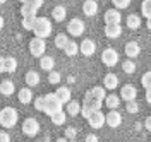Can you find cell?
Wrapping results in <instances>:
<instances>
[{"label": "cell", "instance_id": "50", "mask_svg": "<svg viewBox=\"0 0 151 142\" xmlns=\"http://www.w3.org/2000/svg\"><path fill=\"white\" fill-rule=\"evenodd\" d=\"M55 142H67V139H65V137H60V139H57Z\"/></svg>", "mask_w": 151, "mask_h": 142}, {"label": "cell", "instance_id": "2", "mask_svg": "<svg viewBox=\"0 0 151 142\" xmlns=\"http://www.w3.org/2000/svg\"><path fill=\"white\" fill-rule=\"evenodd\" d=\"M31 31H35V36L36 38H48L52 34V22L48 21V17H36L35 21V26Z\"/></svg>", "mask_w": 151, "mask_h": 142}, {"label": "cell", "instance_id": "44", "mask_svg": "<svg viewBox=\"0 0 151 142\" xmlns=\"http://www.w3.org/2000/svg\"><path fill=\"white\" fill-rule=\"evenodd\" d=\"M0 142H10V135L7 132H0Z\"/></svg>", "mask_w": 151, "mask_h": 142}, {"label": "cell", "instance_id": "8", "mask_svg": "<svg viewBox=\"0 0 151 142\" xmlns=\"http://www.w3.org/2000/svg\"><path fill=\"white\" fill-rule=\"evenodd\" d=\"M88 123H89V127L91 128H101L103 127V123H105V115L101 110H94L93 113L89 115L88 118Z\"/></svg>", "mask_w": 151, "mask_h": 142}, {"label": "cell", "instance_id": "46", "mask_svg": "<svg viewBox=\"0 0 151 142\" xmlns=\"http://www.w3.org/2000/svg\"><path fill=\"white\" fill-rule=\"evenodd\" d=\"M144 127H146V130H148V132L151 130V118H150V116L144 120Z\"/></svg>", "mask_w": 151, "mask_h": 142}, {"label": "cell", "instance_id": "24", "mask_svg": "<svg viewBox=\"0 0 151 142\" xmlns=\"http://www.w3.org/2000/svg\"><path fill=\"white\" fill-rule=\"evenodd\" d=\"M14 91H16V86H14L12 81H2V82H0V93L4 96L14 94Z\"/></svg>", "mask_w": 151, "mask_h": 142}, {"label": "cell", "instance_id": "41", "mask_svg": "<svg viewBox=\"0 0 151 142\" xmlns=\"http://www.w3.org/2000/svg\"><path fill=\"white\" fill-rule=\"evenodd\" d=\"M43 108H45V99H43V96H40V98L35 99V110L43 111Z\"/></svg>", "mask_w": 151, "mask_h": 142}, {"label": "cell", "instance_id": "53", "mask_svg": "<svg viewBox=\"0 0 151 142\" xmlns=\"http://www.w3.org/2000/svg\"><path fill=\"white\" fill-rule=\"evenodd\" d=\"M67 142H76V141H67Z\"/></svg>", "mask_w": 151, "mask_h": 142}, {"label": "cell", "instance_id": "40", "mask_svg": "<svg viewBox=\"0 0 151 142\" xmlns=\"http://www.w3.org/2000/svg\"><path fill=\"white\" fill-rule=\"evenodd\" d=\"M125 110H127V111H129V113H137V111H139V104L136 103V99H134V101H127V106H125Z\"/></svg>", "mask_w": 151, "mask_h": 142}, {"label": "cell", "instance_id": "51", "mask_svg": "<svg viewBox=\"0 0 151 142\" xmlns=\"http://www.w3.org/2000/svg\"><path fill=\"white\" fill-rule=\"evenodd\" d=\"M0 4H5V0H0Z\"/></svg>", "mask_w": 151, "mask_h": 142}, {"label": "cell", "instance_id": "42", "mask_svg": "<svg viewBox=\"0 0 151 142\" xmlns=\"http://www.w3.org/2000/svg\"><path fill=\"white\" fill-rule=\"evenodd\" d=\"M93 111H94V110H91V108H89L88 104H83V106H81V110H79V113L83 115L84 118H88V116H89V115L93 113Z\"/></svg>", "mask_w": 151, "mask_h": 142}, {"label": "cell", "instance_id": "25", "mask_svg": "<svg viewBox=\"0 0 151 142\" xmlns=\"http://www.w3.org/2000/svg\"><path fill=\"white\" fill-rule=\"evenodd\" d=\"M50 118H52V122L55 123V125H64L67 122V113L64 110H58V111L50 115Z\"/></svg>", "mask_w": 151, "mask_h": 142}, {"label": "cell", "instance_id": "4", "mask_svg": "<svg viewBox=\"0 0 151 142\" xmlns=\"http://www.w3.org/2000/svg\"><path fill=\"white\" fill-rule=\"evenodd\" d=\"M45 51H47V43H45L43 38H33L29 41V53H31L33 57L40 58Z\"/></svg>", "mask_w": 151, "mask_h": 142}, {"label": "cell", "instance_id": "14", "mask_svg": "<svg viewBox=\"0 0 151 142\" xmlns=\"http://www.w3.org/2000/svg\"><path fill=\"white\" fill-rule=\"evenodd\" d=\"M122 34V26L120 24H106L105 26V36L110 39H117Z\"/></svg>", "mask_w": 151, "mask_h": 142}, {"label": "cell", "instance_id": "3", "mask_svg": "<svg viewBox=\"0 0 151 142\" xmlns=\"http://www.w3.org/2000/svg\"><path fill=\"white\" fill-rule=\"evenodd\" d=\"M45 99V108H43V113H47L48 116L52 113H55L58 110H62V101L57 98L55 93H48L47 96H43Z\"/></svg>", "mask_w": 151, "mask_h": 142}, {"label": "cell", "instance_id": "10", "mask_svg": "<svg viewBox=\"0 0 151 142\" xmlns=\"http://www.w3.org/2000/svg\"><path fill=\"white\" fill-rule=\"evenodd\" d=\"M119 98L124 99L125 103H127V101H134V99L137 98V89H136L132 84H125V86H122V89H120V96H119Z\"/></svg>", "mask_w": 151, "mask_h": 142}, {"label": "cell", "instance_id": "37", "mask_svg": "<svg viewBox=\"0 0 151 142\" xmlns=\"http://www.w3.org/2000/svg\"><path fill=\"white\" fill-rule=\"evenodd\" d=\"M113 5H115V9L120 10V9H127L129 5H131V0H112Z\"/></svg>", "mask_w": 151, "mask_h": 142}, {"label": "cell", "instance_id": "54", "mask_svg": "<svg viewBox=\"0 0 151 142\" xmlns=\"http://www.w3.org/2000/svg\"><path fill=\"white\" fill-rule=\"evenodd\" d=\"M40 142H43V141H40Z\"/></svg>", "mask_w": 151, "mask_h": 142}, {"label": "cell", "instance_id": "32", "mask_svg": "<svg viewBox=\"0 0 151 142\" xmlns=\"http://www.w3.org/2000/svg\"><path fill=\"white\" fill-rule=\"evenodd\" d=\"M35 21H36V16H26V17H22V28L31 31L33 26H35Z\"/></svg>", "mask_w": 151, "mask_h": 142}, {"label": "cell", "instance_id": "43", "mask_svg": "<svg viewBox=\"0 0 151 142\" xmlns=\"http://www.w3.org/2000/svg\"><path fill=\"white\" fill-rule=\"evenodd\" d=\"M43 2H45V0H26L24 4H29V5H33V7H36V9H40V7L43 5Z\"/></svg>", "mask_w": 151, "mask_h": 142}, {"label": "cell", "instance_id": "22", "mask_svg": "<svg viewBox=\"0 0 151 142\" xmlns=\"http://www.w3.org/2000/svg\"><path fill=\"white\" fill-rule=\"evenodd\" d=\"M19 103H22V104H29L31 101H33V93H31V89L29 87H22L21 91H19Z\"/></svg>", "mask_w": 151, "mask_h": 142}, {"label": "cell", "instance_id": "11", "mask_svg": "<svg viewBox=\"0 0 151 142\" xmlns=\"http://www.w3.org/2000/svg\"><path fill=\"white\" fill-rule=\"evenodd\" d=\"M79 51L84 55V57H93V53L96 51V43L93 39H83V43L79 45Z\"/></svg>", "mask_w": 151, "mask_h": 142}, {"label": "cell", "instance_id": "47", "mask_svg": "<svg viewBox=\"0 0 151 142\" xmlns=\"http://www.w3.org/2000/svg\"><path fill=\"white\" fill-rule=\"evenodd\" d=\"M146 101L151 103V87H150V89H146Z\"/></svg>", "mask_w": 151, "mask_h": 142}, {"label": "cell", "instance_id": "29", "mask_svg": "<svg viewBox=\"0 0 151 142\" xmlns=\"http://www.w3.org/2000/svg\"><path fill=\"white\" fill-rule=\"evenodd\" d=\"M125 22H127V28L129 29H137L139 26H141V19H139V16H134V14L127 16Z\"/></svg>", "mask_w": 151, "mask_h": 142}, {"label": "cell", "instance_id": "28", "mask_svg": "<svg viewBox=\"0 0 151 142\" xmlns=\"http://www.w3.org/2000/svg\"><path fill=\"white\" fill-rule=\"evenodd\" d=\"M52 16H53V19L58 21V22H62V21L65 19V16H67V10L64 5H57L55 9L52 10Z\"/></svg>", "mask_w": 151, "mask_h": 142}, {"label": "cell", "instance_id": "35", "mask_svg": "<svg viewBox=\"0 0 151 142\" xmlns=\"http://www.w3.org/2000/svg\"><path fill=\"white\" fill-rule=\"evenodd\" d=\"M67 41H69L67 34H62V33H60V34H57V36H55V46L62 50V48L65 46V43H67Z\"/></svg>", "mask_w": 151, "mask_h": 142}, {"label": "cell", "instance_id": "5", "mask_svg": "<svg viewBox=\"0 0 151 142\" xmlns=\"http://www.w3.org/2000/svg\"><path fill=\"white\" fill-rule=\"evenodd\" d=\"M40 132V122L36 118H26L22 122V133L28 137H35Z\"/></svg>", "mask_w": 151, "mask_h": 142}, {"label": "cell", "instance_id": "6", "mask_svg": "<svg viewBox=\"0 0 151 142\" xmlns=\"http://www.w3.org/2000/svg\"><path fill=\"white\" fill-rule=\"evenodd\" d=\"M101 62H103L106 67L117 65V64H119V53H117V50H113V48L103 50V53H101Z\"/></svg>", "mask_w": 151, "mask_h": 142}, {"label": "cell", "instance_id": "30", "mask_svg": "<svg viewBox=\"0 0 151 142\" xmlns=\"http://www.w3.org/2000/svg\"><path fill=\"white\" fill-rule=\"evenodd\" d=\"M36 7H33V5H29V4H22V7H21V16L22 17H26V16H36Z\"/></svg>", "mask_w": 151, "mask_h": 142}, {"label": "cell", "instance_id": "12", "mask_svg": "<svg viewBox=\"0 0 151 142\" xmlns=\"http://www.w3.org/2000/svg\"><path fill=\"white\" fill-rule=\"evenodd\" d=\"M122 14L117 9H108L105 10V24H120Z\"/></svg>", "mask_w": 151, "mask_h": 142}, {"label": "cell", "instance_id": "9", "mask_svg": "<svg viewBox=\"0 0 151 142\" xmlns=\"http://www.w3.org/2000/svg\"><path fill=\"white\" fill-rule=\"evenodd\" d=\"M105 123H106L108 127H112V128H117V127H120V123H122V115L119 113L117 110H110L108 113L105 115Z\"/></svg>", "mask_w": 151, "mask_h": 142}, {"label": "cell", "instance_id": "26", "mask_svg": "<svg viewBox=\"0 0 151 142\" xmlns=\"http://www.w3.org/2000/svg\"><path fill=\"white\" fill-rule=\"evenodd\" d=\"M24 81H26V84H28L29 87L38 86V84H40V74L35 72V70H29L28 74H26V77H24Z\"/></svg>", "mask_w": 151, "mask_h": 142}, {"label": "cell", "instance_id": "23", "mask_svg": "<svg viewBox=\"0 0 151 142\" xmlns=\"http://www.w3.org/2000/svg\"><path fill=\"white\" fill-rule=\"evenodd\" d=\"M103 101H105V104H106V108H110V110H117L119 104H120V98H119L117 94H106Z\"/></svg>", "mask_w": 151, "mask_h": 142}, {"label": "cell", "instance_id": "49", "mask_svg": "<svg viewBox=\"0 0 151 142\" xmlns=\"http://www.w3.org/2000/svg\"><path fill=\"white\" fill-rule=\"evenodd\" d=\"M2 28H4V17L0 16V31H2Z\"/></svg>", "mask_w": 151, "mask_h": 142}, {"label": "cell", "instance_id": "33", "mask_svg": "<svg viewBox=\"0 0 151 142\" xmlns=\"http://www.w3.org/2000/svg\"><path fill=\"white\" fill-rule=\"evenodd\" d=\"M141 12H142V16H144L146 19L151 17V0H144V2L141 4Z\"/></svg>", "mask_w": 151, "mask_h": 142}, {"label": "cell", "instance_id": "16", "mask_svg": "<svg viewBox=\"0 0 151 142\" xmlns=\"http://www.w3.org/2000/svg\"><path fill=\"white\" fill-rule=\"evenodd\" d=\"M84 104H88L91 110H100L101 108V104H103V101L101 99H98L96 96L91 94V91H88L84 94Z\"/></svg>", "mask_w": 151, "mask_h": 142}, {"label": "cell", "instance_id": "15", "mask_svg": "<svg viewBox=\"0 0 151 142\" xmlns=\"http://www.w3.org/2000/svg\"><path fill=\"white\" fill-rule=\"evenodd\" d=\"M83 12H84V16H88V17L96 16V12H98V2H96V0H84V4H83Z\"/></svg>", "mask_w": 151, "mask_h": 142}, {"label": "cell", "instance_id": "27", "mask_svg": "<svg viewBox=\"0 0 151 142\" xmlns=\"http://www.w3.org/2000/svg\"><path fill=\"white\" fill-rule=\"evenodd\" d=\"M67 104V108H65V113L69 115V116H76V115H79V110H81V104L77 103V101H69Z\"/></svg>", "mask_w": 151, "mask_h": 142}, {"label": "cell", "instance_id": "52", "mask_svg": "<svg viewBox=\"0 0 151 142\" xmlns=\"http://www.w3.org/2000/svg\"><path fill=\"white\" fill-rule=\"evenodd\" d=\"M19 2H22V4H24V2H26V0H19Z\"/></svg>", "mask_w": 151, "mask_h": 142}, {"label": "cell", "instance_id": "17", "mask_svg": "<svg viewBox=\"0 0 151 142\" xmlns=\"http://www.w3.org/2000/svg\"><path fill=\"white\" fill-rule=\"evenodd\" d=\"M124 51H125V55L129 58H136L139 53H141V46H139V43H136V41H129L125 48H124Z\"/></svg>", "mask_w": 151, "mask_h": 142}, {"label": "cell", "instance_id": "36", "mask_svg": "<svg viewBox=\"0 0 151 142\" xmlns=\"http://www.w3.org/2000/svg\"><path fill=\"white\" fill-rule=\"evenodd\" d=\"M76 135H77V130H76L74 127H67V128H65L64 137H65L67 141H76Z\"/></svg>", "mask_w": 151, "mask_h": 142}, {"label": "cell", "instance_id": "20", "mask_svg": "<svg viewBox=\"0 0 151 142\" xmlns=\"http://www.w3.org/2000/svg\"><path fill=\"white\" fill-rule=\"evenodd\" d=\"M17 70V60L14 57H7L4 58V72H7V74H14Z\"/></svg>", "mask_w": 151, "mask_h": 142}, {"label": "cell", "instance_id": "18", "mask_svg": "<svg viewBox=\"0 0 151 142\" xmlns=\"http://www.w3.org/2000/svg\"><path fill=\"white\" fill-rule=\"evenodd\" d=\"M40 67H41L43 70H47V72L53 70V67H55V58L50 57V55H41V57H40Z\"/></svg>", "mask_w": 151, "mask_h": 142}, {"label": "cell", "instance_id": "31", "mask_svg": "<svg viewBox=\"0 0 151 142\" xmlns=\"http://www.w3.org/2000/svg\"><path fill=\"white\" fill-rule=\"evenodd\" d=\"M89 91H91V94L96 96V98H98V99H101V101H103L105 96H106V91H105L103 86H94L93 89H89Z\"/></svg>", "mask_w": 151, "mask_h": 142}, {"label": "cell", "instance_id": "45", "mask_svg": "<svg viewBox=\"0 0 151 142\" xmlns=\"http://www.w3.org/2000/svg\"><path fill=\"white\" fill-rule=\"evenodd\" d=\"M86 142H98V137L94 133H89V135H86Z\"/></svg>", "mask_w": 151, "mask_h": 142}, {"label": "cell", "instance_id": "7", "mask_svg": "<svg viewBox=\"0 0 151 142\" xmlns=\"http://www.w3.org/2000/svg\"><path fill=\"white\" fill-rule=\"evenodd\" d=\"M84 22L81 19H77V17H74V19L69 21V24H67V31H69V34H72V36H81L83 33H84Z\"/></svg>", "mask_w": 151, "mask_h": 142}, {"label": "cell", "instance_id": "34", "mask_svg": "<svg viewBox=\"0 0 151 142\" xmlns=\"http://www.w3.org/2000/svg\"><path fill=\"white\" fill-rule=\"evenodd\" d=\"M122 69H124L125 74H134V72H136V64L129 58V60H125V62L122 64Z\"/></svg>", "mask_w": 151, "mask_h": 142}, {"label": "cell", "instance_id": "19", "mask_svg": "<svg viewBox=\"0 0 151 142\" xmlns=\"http://www.w3.org/2000/svg\"><path fill=\"white\" fill-rule=\"evenodd\" d=\"M55 94H57V98L62 101V104H65V103L70 101V94H72V93H70V89H69L67 86H60L55 91Z\"/></svg>", "mask_w": 151, "mask_h": 142}, {"label": "cell", "instance_id": "13", "mask_svg": "<svg viewBox=\"0 0 151 142\" xmlns=\"http://www.w3.org/2000/svg\"><path fill=\"white\" fill-rule=\"evenodd\" d=\"M119 84H120V81H119L117 74H112V72H108V74L103 77V87H105V89H108V91H113V89H117V86H119Z\"/></svg>", "mask_w": 151, "mask_h": 142}, {"label": "cell", "instance_id": "38", "mask_svg": "<svg viewBox=\"0 0 151 142\" xmlns=\"http://www.w3.org/2000/svg\"><path fill=\"white\" fill-rule=\"evenodd\" d=\"M141 84L144 86L146 89H150V87H151V70L144 72V76L141 77Z\"/></svg>", "mask_w": 151, "mask_h": 142}, {"label": "cell", "instance_id": "21", "mask_svg": "<svg viewBox=\"0 0 151 142\" xmlns=\"http://www.w3.org/2000/svg\"><path fill=\"white\" fill-rule=\"evenodd\" d=\"M62 50H64V53H65L67 57H74V55H77V51H79V45L76 43L74 39H69Z\"/></svg>", "mask_w": 151, "mask_h": 142}, {"label": "cell", "instance_id": "48", "mask_svg": "<svg viewBox=\"0 0 151 142\" xmlns=\"http://www.w3.org/2000/svg\"><path fill=\"white\" fill-rule=\"evenodd\" d=\"M0 74H4V57H0Z\"/></svg>", "mask_w": 151, "mask_h": 142}, {"label": "cell", "instance_id": "1", "mask_svg": "<svg viewBox=\"0 0 151 142\" xmlns=\"http://www.w3.org/2000/svg\"><path fill=\"white\" fill-rule=\"evenodd\" d=\"M17 118H19L17 110L12 108V106H7V108H4V110L0 111V125H2L4 128H12V127H16Z\"/></svg>", "mask_w": 151, "mask_h": 142}, {"label": "cell", "instance_id": "39", "mask_svg": "<svg viewBox=\"0 0 151 142\" xmlns=\"http://www.w3.org/2000/svg\"><path fill=\"white\" fill-rule=\"evenodd\" d=\"M48 82H50V84H58V82H60V74L55 72V70H50V74H48Z\"/></svg>", "mask_w": 151, "mask_h": 142}]
</instances>
